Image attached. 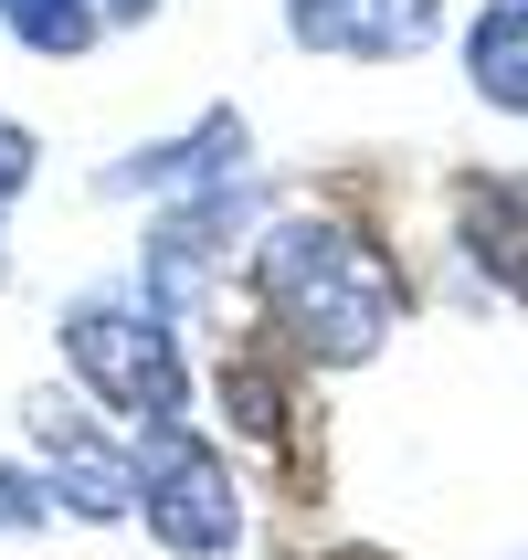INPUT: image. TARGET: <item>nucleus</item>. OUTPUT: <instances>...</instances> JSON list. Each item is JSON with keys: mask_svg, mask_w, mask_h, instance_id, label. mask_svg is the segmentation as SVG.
<instances>
[{"mask_svg": "<svg viewBox=\"0 0 528 560\" xmlns=\"http://www.w3.org/2000/svg\"><path fill=\"white\" fill-rule=\"evenodd\" d=\"M455 222H466L476 265L528 296V180H466V190H455Z\"/></svg>", "mask_w": 528, "mask_h": 560, "instance_id": "7", "label": "nucleus"}, {"mask_svg": "<svg viewBox=\"0 0 528 560\" xmlns=\"http://www.w3.org/2000/svg\"><path fill=\"white\" fill-rule=\"evenodd\" d=\"M43 508H54V498H43L32 476H11V466H0V529H43Z\"/></svg>", "mask_w": 528, "mask_h": 560, "instance_id": "10", "label": "nucleus"}, {"mask_svg": "<svg viewBox=\"0 0 528 560\" xmlns=\"http://www.w3.org/2000/svg\"><path fill=\"white\" fill-rule=\"evenodd\" d=\"M159 0H106V22H149Z\"/></svg>", "mask_w": 528, "mask_h": 560, "instance_id": "12", "label": "nucleus"}, {"mask_svg": "<svg viewBox=\"0 0 528 560\" xmlns=\"http://www.w3.org/2000/svg\"><path fill=\"white\" fill-rule=\"evenodd\" d=\"M138 518H149L159 550H180V560H222L244 539V487L212 455V434H190V412L138 423Z\"/></svg>", "mask_w": 528, "mask_h": 560, "instance_id": "3", "label": "nucleus"}, {"mask_svg": "<svg viewBox=\"0 0 528 560\" xmlns=\"http://www.w3.org/2000/svg\"><path fill=\"white\" fill-rule=\"evenodd\" d=\"M32 444H43V487L74 518H138V444H106L74 402H32Z\"/></svg>", "mask_w": 528, "mask_h": 560, "instance_id": "4", "label": "nucleus"}, {"mask_svg": "<svg viewBox=\"0 0 528 560\" xmlns=\"http://www.w3.org/2000/svg\"><path fill=\"white\" fill-rule=\"evenodd\" d=\"M244 159H254V127L233 106H212L201 127L138 149L127 170H106V190H169V201H201V190H244Z\"/></svg>", "mask_w": 528, "mask_h": 560, "instance_id": "6", "label": "nucleus"}, {"mask_svg": "<svg viewBox=\"0 0 528 560\" xmlns=\"http://www.w3.org/2000/svg\"><path fill=\"white\" fill-rule=\"evenodd\" d=\"M466 85L507 117H528V0H486L466 22Z\"/></svg>", "mask_w": 528, "mask_h": 560, "instance_id": "8", "label": "nucleus"}, {"mask_svg": "<svg viewBox=\"0 0 528 560\" xmlns=\"http://www.w3.org/2000/svg\"><path fill=\"white\" fill-rule=\"evenodd\" d=\"M285 32L339 63H412L444 32V0H285Z\"/></svg>", "mask_w": 528, "mask_h": 560, "instance_id": "5", "label": "nucleus"}, {"mask_svg": "<svg viewBox=\"0 0 528 560\" xmlns=\"http://www.w3.org/2000/svg\"><path fill=\"white\" fill-rule=\"evenodd\" d=\"M63 360L85 371V392L127 423H159V412H190V371L180 339H169V307H149L138 285L127 296H74L63 307Z\"/></svg>", "mask_w": 528, "mask_h": 560, "instance_id": "2", "label": "nucleus"}, {"mask_svg": "<svg viewBox=\"0 0 528 560\" xmlns=\"http://www.w3.org/2000/svg\"><path fill=\"white\" fill-rule=\"evenodd\" d=\"M0 22H11L22 54L63 63V54H85L95 32H106V0H0Z\"/></svg>", "mask_w": 528, "mask_h": 560, "instance_id": "9", "label": "nucleus"}, {"mask_svg": "<svg viewBox=\"0 0 528 560\" xmlns=\"http://www.w3.org/2000/svg\"><path fill=\"white\" fill-rule=\"evenodd\" d=\"M254 285H265V317H275L296 360L317 371H349V360H371L391 328H402V265L371 244V233H349V222H275L265 244H254Z\"/></svg>", "mask_w": 528, "mask_h": 560, "instance_id": "1", "label": "nucleus"}, {"mask_svg": "<svg viewBox=\"0 0 528 560\" xmlns=\"http://www.w3.org/2000/svg\"><path fill=\"white\" fill-rule=\"evenodd\" d=\"M22 180H32V138H22L11 117H0V212L22 201Z\"/></svg>", "mask_w": 528, "mask_h": 560, "instance_id": "11", "label": "nucleus"}]
</instances>
